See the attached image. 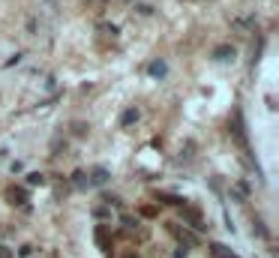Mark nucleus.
<instances>
[{"label": "nucleus", "mask_w": 279, "mask_h": 258, "mask_svg": "<svg viewBox=\"0 0 279 258\" xmlns=\"http://www.w3.org/2000/svg\"><path fill=\"white\" fill-rule=\"evenodd\" d=\"M108 177H111V174H108V168H105V165H96V168L90 171V177H87V180H90V186H105V183H108Z\"/></svg>", "instance_id": "nucleus-1"}, {"label": "nucleus", "mask_w": 279, "mask_h": 258, "mask_svg": "<svg viewBox=\"0 0 279 258\" xmlns=\"http://www.w3.org/2000/svg\"><path fill=\"white\" fill-rule=\"evenodd\" d=\"M147 72H150L153 78H165V75H168V63H165V60H153V63L147 66Z\"/></svg>", "instance_id": "nucleus-3"}, {"label": "nucleus", "mask_w": 279, "mask_h": 258, "mask_svg": "<svg viewBox=\"0 0 279 258\" xmlns=\"http://www.w3.org/2000/svg\"><path fill=\"white\" fill-rule=\"evenodd\" d=\"M96 243H99L102 249H108V231H105V225L96 228Z\"/></svg>", "instance_id": "nucleus-6"}, {"label": "nucleus", "mask_w": 279, "mask_h": 258, "mask_svg": "<svg viewBox=\"0 0 279 258\" xmlns=\"http://www.w3.org/2000/svg\"><path fill=\"white\" fill-rule=\"evenodd\" d=\"M72 177H75V186H78V189L90 186V180H87V174H84V171H78V174H72Z\"/></svg>", "instance_id": "nucleus-8"}, {"label": "nucleus", "mask_w": 279, "mask_h": 258, "mask_svg": "<svg viewBox=\"0 0 279 258\" xmlns=\"http://www.w3.org/2000/svg\"><path fill=\"white\" fill-rule=\"evenodd\" d=\"M123 258H138V255H135V252H129V255H123Z\"/></svg>", "instance_id": "nucleus-10"}, {"label": "nucleus", "mask_w": 279, "mask_h": 258, "mask_svg": "<svg viewBox=\"0 0 279 258\" xmlns=\"http://www.w3.org/2000/svg\"><path fill=\"white\" fill-rule=\"evenodd\" d=\"M135 120H138V111H135V108H126L123 117H120V126H132Z\"/></svg>", "instance_id": "nucleus-5"}, {"label": "nucleus", "mask_w": 279, "mask_h": 258, "mask_svg": "<svg viewBox=\"0 0 279 258\" xmlns=\"http://www.w3.org/2000/svg\"><path fill=\"white\" fill-rule=\"evenodd\" d=\"M183 216L189 219V225H192V228H204V219H201V213H198L195 207H186V210H183Z\"/></svg>", "instance_id": "nucleus-4"}, {"label": "nucleus", "mask_w": 279, "mask_h": 258, "mask_svg": "<svg viewBox=\"0 0 279 258\" xmlns=\"http://www.w3.org/2000/svg\"><path fill=\"white\" fill-rule=\"evenodd\" d=\"M27 183H33V186L42 183V174H39V171H33V174H27Z\"/></svg>", "instance_id": "nucleus-9"}, {"label": "nucleus", "mask_w": 279, "mask_h": 258, "mask_svg": "<svg viewBox=\"0 0 279 258\" xmlns=\"http://www.w3.org/2000/svg\"><path fill=\"white\" fill-rule=\"evenodd\" d=\"M234 54H237V51H234L231 45H219V48L213 51V60H216V63H228V60H234Z\"/></svg>", "instance_id": "nucleus-2"}, {"label": "nucleus", "mask_w": 279, "mask_h": 258, "mask_svg": "<svg viewBox=\"0 0 279 258\" xmlns=\"http://www.w3.org/2000/svg\"><path fill=\"white\" fill-rule=\"evenodd\" d=\"M213 255H216V258H237L234 252H228V249H225V246H219V243H213Z\"/></svg>", "instance_id": "nucleus-7"}]
</instances>
